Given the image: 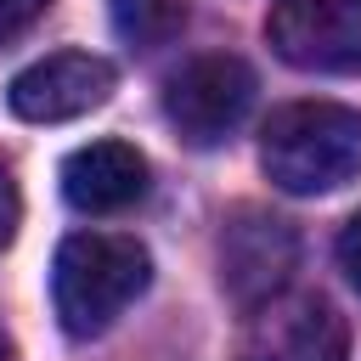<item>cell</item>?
Segmentation results:
<instances>
[{
  "label": "cell",
  "mask_w": 361,
  "mask_h": 361,
  "mask_svg": "<svg viewBox=\"0 0 361 361\" xmlns=\"http://www.w3.org/2000/svg\"><path fill=\"white\" fill-rule=\"evenodd\" d=\"M265 39L288 68L361 73V0H276Z\"/></svg>",
  "instance_id": "5b68a950"
},
{
  "label": "cell",
  "mask_w": 361,
  "mask_h": 361,
  "mask_svg": "<svg viewBox=\"0 0 361 361\" xmlns=\"http://www.w3.org/2000/svg\"><path fill=\"white\" fill-rule=\"evenodd\" d=\"M45 6H51V0H0V45H11Z\"/></svg>",
  "instance_id": "30bf717a"
},
{
  "label": "cell",
  "mask_w": 361,
  "mask_h": 361,
  "mask_svg": "<svg viewBox=\"0 0 361 361\" xmlns=\"http://www.w3.org/2000/svg\"><path fill=\"white\" fill-rule=\"evenodd\" d=\"M17 214H23V203H17V186H11V175L0 169V248L11 243V231H17Z\"/></svg>",
  "instance_id": "7c38bea8"
},
{
  "label": "cell",
  "mask_w": 361,
  "mask_h": 361,
  "mask_svg": "<svg viewBox=\"0 0 361 361\" xmlns=\"http://www.w3.org/2000/svg\"><path fill=\"white\" fill-rule=\"evenodd\" d=\"M254 68L243 56H192L169 85H164V118L180 130L192 147H220L254 107Z\"/></svg>",
  "instance_id": "3957f363"
},
{
  "label": "cell",
  "mask_w": 361,
  "mask_h": 361,
  "mask_svg": "<svg viewBox=\"0 0 361 361\" xmlns=\"http://www.w3.org/2000/svg\"><path fill=\"white\" fill-rule=\"evenodd\" d=\"M107 6H113V34L135 51H152V45L175 39L180 23H186L180 0H107Z\"/></svg>",
  "instance_id": "9c48e42d"
},
{
  "label": "cell",
  "mask_w": 361,
  "mask_h": 361,
  "mask_svg": "<svg viewBox=\"0 0 361 361\" xmlns=\"http://www.w3.org/2000/svg\"><path fill=\"white\" fill-rule=\"evenodd\" d=\"M0 361H11V344H6V333H0Z\"/></svg>",
  "instance_id": "4fadbf2b"
},
{
  "label": "cell",
  "mask_w": 361,
  "mask_h": 361,
  "mask_svg": "<svg viewBox=\"0 0 361 361\" xmlns=\"http://www.w3.org/2000/svg\"><path fill=\"white\" fill-rule=\"evenodd\" d=\"M350 327L322 293H276L254 310L243 361H344Z\"/></svg>",
  "instance_id": "8992f818"
},
{
  "label": "cell",
  "mask_w": 361,
  "mask_h": 361,
  "mask_svg": "<svg viewBox=\"0 0 361 361\" xmlns=\"http://www.w3.org/2000/svg\"><path fill=\"white\" fill-rule=\"evenodd\" d=\"M152 282V254L135 237L118 231H79L56 248V271H51V299H56V322L73 338H96L107 333Z\"/></svg>",
  "instance_id": "6da1fadb"
},
{
  "label": "cell",
  "mask_w": 361,
  "mask_h": 361,
  "mask_svg": "<svg viewBox=\"0 0 361 361\" xmlns=\"http://www.w3.org/2000/svg\"><path fill=\"white\" fill-rule=\"evenodd\" d=\"M113 62L107 56H90V51H56V56H39L34 68H23L6 90L11 113L28 118V124H62V118H79L90 107H102L113 96Z\"/></svg>",
  "instance_id": "52a82bcc"
},
{
  "label": "cell",
  "mask_w": 361,
  "mask_h": 361,
  "mask_svg": "<svg viewBox=\"0 0 361 361\" xmlns=\"http://www.w3.org/2000/svg\"><path fill=\"white\" fill-rule=\"evenodd\" d=\"M147 192V158L130 141H90L62 158V197L79 214H118L141 203Z\"/></svg>",
  "instance_id": "ba28073f"
},
{
  "label": "cell",
  "mask_w": 361,
  "mask_h": 361,
  "mask_svg": "<svg viewBox=\"0 0 361 361\" xmlns=\"http://www.w3.org/2000/svg\"><path fill=\"white\" fill-rule=\"evenodd\" d=\"M338 265H344V276L361 288V214H350V226L338 231Z\"/></svg>",
  "instance_id": "8fae6325"
},
{
  "label": "cell",
  "mask_w": 361,
  "mask_h": 361,
  "mask_svg": "<svg viewBox=\"0 0 361 361\" xmlns=\"http://www.w3.org/2000/svg\"><path fill=\"white\" fill-rule=\"evenodd\" d=\"M259 164L271 186L293 197L333 192L361 175V113L344 102H293L276 107L259 135Z\"/></svg>",
  "instance_id": "7a4b0ae2"
},
{
  "label": "cell",
  "mask_w": 361,
  "mask_h": 361,
  "mask_svg": "<svg viewBox=\"0 0 361 361\" xmlns=\"http://www.w3.org/2000/svg\"><path fill=\"white\" fill-rule=\"evenodd\" d=\"M299 265V237L271 209H237L220 231V288L237 310H259L288 288Z\"/></svg>",
  "instance_id": "277c9868"
}]
</instances>
